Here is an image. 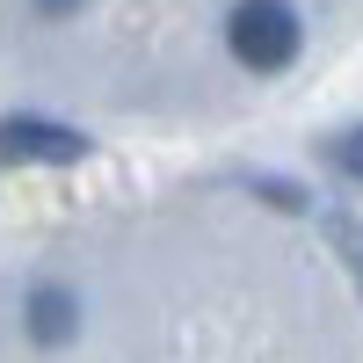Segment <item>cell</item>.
Here are the masks:
<instances>
[{
  "instance_id": "cell-2",
  "label": "cell",
  "mask_w": 363,
  "mask_h": 363,
  "mask_svg": "<svg viewBox=\"0 0 363 363\" xmlns=\"http://www.w3.org/2000/svg\"><path fill=\"white\" fill-rule=\"evenodd\" d=\"M87 138L51 124V116H0V167H22V160H80Z\"/></svg>"
},
{
  "instance_id": "cell-1",
  "label": "cell",
  "mask_w": 363,
  "mask_h": 363,
  "mask_svg": "<svg viewBox=\"0 0 363 363\" xmlns=\"http://www.w3.org/2000/svg\"><path fill=\"white\" fill-rule=\"evenodd\" d=\"M225 44L240 66L255 73H277L298 58V44H306V29H298V8L291 0H240V8L225 15Z\"/></svg>"
},
{
  "instance_id": "cell-3",
  "label": "cell",
  "mask_w": 363,
  "mask_h": 363,
  "mask_svg": "<svg viewBox=\"0 0 363 363\" xmlns=\"http://www.w3.org/2000/svg\"><path fill=\"white\" fill-rule=\"evenodd\" d=\"M73 320H80V313H73V298H66V291H51V284H44L37 298H29V335H37V342H66V335H73Z\"/></svg>"
},
{
  "instance_id": "cell-4",
  "label": "cell",
  "mask_w": 363,
  "mask_h": 363,
  "mask_svg": "<svg viewBox=\"0 0 363 363\" xmlns=\"http://www.w3.org/2000/svg\"><path fill=\"white\" fill-rule=\"evenodd\" d=\"M335 240H342V255L363 269V225H356V218H335Z\"/></svg>"
},
{
  "instance_id": "cell-6",
  "label": "cell",
  "mask_w": 363,
  "mask_h": 363,
  "mask_svg": "<svg viewBox=\"0 0 363 363\" xmlns=\"http://www.w3.org/2000/svg\"><path fill=\"white\" fill-rule=\"evenodd\" d=\"M37 8H44V15H73L80 0H37Z\"/></svg>"
},
{
  "instance_id": "cell-5",
  "label": "cell",
  "mask_w": 363,
  "mask_h": 363,
  "mask_svg": "<svg viewBox=\"0 0 363 363\" xmlns=\"http://www.w3.org/2000/svg\"><path fill=\"white\" fill-rule=\"evenodd\" d=\"M342 167H349V174H356V182H363V124H356V131H349V138H342Z\"/></svg>"
}]
</instances>
